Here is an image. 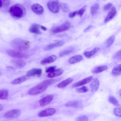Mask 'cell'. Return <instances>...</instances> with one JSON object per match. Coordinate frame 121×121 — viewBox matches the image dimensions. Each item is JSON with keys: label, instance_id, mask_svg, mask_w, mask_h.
Instances as JSON below:
<instances>
[{"label": "cell", "instance_id": "cell-1", "mask_svg": "<svg viewBox=\"0 0 121 121\" xmlns=\"http://www.w3.org/2000/svg\"><path fill=\"white\" fill-rule=\"evenodd\" d=\"M9 12L13 17L18 19L26 15V11L23 5L17 3L10 7L9 10Z\"/></svg>", "mask_w": 121, "mask_h": 121}, {"label": "cell", "instance_id": "cell-2", "mask_svg": "<svg viewBox=\"0 0 121 121\" xmlns=\"http://www.w3.org/2000/svg\"><path fill=\"white\" fill-rule=\"evenodd\" d=\"M30 43L28 41L20 39L13 40L12 42V45L13 48L19 50L24 51L28 49L29 48Z\"/></svg>", "mask_w": 121, "mask_h": 121}, {"label": "cell", "instance_id": "cell-3", "mask_svg": "<svg viewBox=\"0 0 121 121\" xmlns=\"http://www.w3.org/2000/svg\"><path fill=\"white\" fill-rule=\"evenodd\" d=\"M48 86L42 82L32 88L29 91V94L31 95H36L45 91Z\"/></svg>", "mask_w": 121, "mask_h": 121}, {"label": "cell", "instance_id": "cell-4", "mask_svg": "<svg viewBox=\"0 0 121 121\" xmlns=\"http://www.w3.org/2000/svg\"><path fill=\"white\" fill-rule=\"evenodd\" d=\"M48 8L52 12L56 13H58L60 8V3L57 0H49L47 3Z\"/></svg>", "mask_w": 121, "mask_h": 121}, {"label": "cell", "instance_id": "cell-5", "mask_svg": "<svg viewBox=\"0 0 121 121\" xmlns=\"http://www.w3.org/2000/svg\"><path fill=\"white\" fill-rule=\"evenodd\" d=\"M70 26V24L68 22H66L60 26L53 27L51 31L53 33H58L68 30Z\"/></svg>", "mask_w": 121, "mask_h": 121}, {"label": "cell", "instance_id": "cell-6", "mask_svg": "<svg viewBox=\"0 0 121 121\" xmlns=\"http://www.w3.org/2000/svg\"><path fill=\"white\" fill-rule=\"evenodd\" d=\"M7 53L10 56L16 58H26L28 55L20 51L12 50H8L6 51Z\"/></svg>", "mask_w": 121, "mask_h": 121}, {"label": "cell", "instance_id": "cell-7", "mask_svg": "<svg viewBox=\"0 0 121 121\" xmlns=\"http://www.w3.org/2000/svg\"><path fill=\"white\" fill-rule=\"evenodd\" d=\"M21 113L20 111L18 109L10 110L6 112L4 115V117L7 119H13L18 117Z\"/></svg>", "mask_w": 121, "mask_h": 121}, {"label": "cell", "instance_id": "cell-8", "mask_svg": "<svg viewBox=\"0 0 121 121\" xmlns=\"http://www.w3.org/2000/svg\"><path fill=\"white\" fill-rule=\"evenodd\" d=\"M56 112V110L54 108H47L40 112L38 114V116L42 117L50 116L53 115Z\"/></svg>", "mask_w": 121, "mask_h": 121}, {"label": "cell", "instance_id": "cell-9", "mask_svg": "<svg viewBox=\"0 0 121 121\" xmlns=\"http://www.w3.org/2000/svg\"><path fill=\"white\" fill-rule=\"evenodd\" d=\"M31 9L34 12L38 15L42 14L44 11V9L42 6L37 3L32 4L31 6Z\"/></svg>", "mask_w": 121, "mask_h": 121}, {"label": "cell", "instance_id": "cell-10", "mask_svg": "<svg viewBox=\"0 0 121 121\" xmlns=\"http://www.w3.org/2000/svg\"><path fill=\"white\" fill-rule=\"evenodd\" d=\"M92 79V76H89L74 83L72 85V86L74 88L83 85L90 82Z\"/></svg>", "mask_w": 121, "mask_h": 121}, {"label": "cell", "instance_id": "cell-11", "mask_svg": "<svg viewBox=\"0 0 121 121\" xmlns=\"http://www.w3.org/2000/svg\"><path fill=\"white\" fill-rule=\"evenodd\" d=\"M53 98L52 95H48L43 97L39 101L40 105L43 106L48 104L52 101Z\"/></svg>", "mask_w": 121, "mask_h": 121}, {"label": "cell", "instance_id": "cell-12", "mask_svg": "<svg viewBox=\"0 0 121 121\" xmlns=\"http://www.w3.org/2000/svg\"><path fill=\"white\" fill-rule=\"evenodd\" d=\"M42 72V70L41 69H33L27 72L26 76L29 77L36 75L38 76H39L41 75Z\"/></svg>", "mask_w": 121, "mask_h": 121}, {"label": "cell", "instance_id": "cell-13", "mask_svg": "<svg viewBox=\"0 0 121 121\" xmlns=\"http://www.w3.org/2000/svg\"><path fill=\"white\" fill-rule=\"evenodd\" d=\"M117 11L114 7H112L108 12L104 20V22L106 23L112 19L116 15Z\"/></svg>", "mask_w": 121, "mask_h": 121}, {"label": "cell", "instance_id": "cell-14", "mask_svg": "<svg viewBox=\"0 0 121 121\" xmlns=\"http://www.w3.org/2000/svg\"><path fill=\"white\" fill-rule=\"evenodd\" d=\"M99 85V79L97 78H95L90 85L91 91L92 92L96 91L98 89Z\"/></svg>", "mask_w": 121, "mask_h": 121}, {"label": "cell", "instance_id": "cell-15", "mask_svg": "<svg viewBox=\"0 0 121 121\" xmlns=\"http://www.w3.org/2000/svg\"><path fill=\"white\" fill-rule=\"evenodd\" d=\"M40 25L35 23L32 24L29 29V32L32 33L39 34L41 32L40 29Z\"/></svg>", "mask_w": 121, "mask_h": 121}, {"label": "cell", "instance_id": "cell-16", "mask_svg": "<svg viewBox=\"0 0 121 121\" xmlns=\"http://www.w3.org/2000/svg\"><path fill=\"white\" fill-rule=\"evenodd\" d=\"M57 58V56H56L52 55L42 60L41 61V63L42 65L50 63L55 61Z\"/></svg>", "mask_w": 121, "mask_h": 121}, {"label": "cell", "instance_id": "cell-17", "mask_svg": "<svg viewBox=\"0 0 121 121\" xmlns=\"http://www.w3.org/2000/svg\"><path fill=\"white\" fill-rule=\"evenodd\" d=\"M64 43V42L63 40H60L56 43L48 45L45 48V50L46 51L51 50L55 48L61 46L63 45Z\"/></svg>", "mask_w": 121, "mask_h": 121}, {"label": "cell", "instance_id": "cell-18", "mask_svg": "<svg viewBox=\"0 0 121 121\" xmlns=\"http://www.w3.org/2000/svg\"><path fill=\"white\" fill-rule=\"evenodd\" d=\"M63 72V70L62 69H58L52 72L49 73L47 75V76L50 78H53L61 75Z\"/></svg>", "mask_w": 121, "mask_h": 121}, {"label": "cell", "instance_id": "cell-19", "mask_svg": "<svg viewBox=\"0 0 121 121\" xmlns=\"http://www.w3.org/2000/svg\"><path fill=\"white\" fill-rule=\"evenodd\" d=\"M73 80V78H69L59 83L57 85V86L59 88L65 87L71 83Z\"/></svg>", "mask_w": 121, "mask_h": 121}, {"label": "cell", "instance_id": "cell-20", "mask_svg": "<svg viewBox=\"0 0 121 121\" xmlns=\"http://www.w3.org/2000/svg\"><path fill=\"white\" fill-rule=\"evenodd\" d=\"M11 62L15 67L18 68L23 67L26 65V63L25 61L20 59H13Z\"/></svg>", "mask_w": 121, "mask_h": 121}, {"label": "cell", "instance_id": "cell-21", "mask_svg": "<svg viewBox=\"0 0 121 121\" xmlns=\"http://www.w3.org/2000/svg\"><path fill=\"white\" fill-rule=\"evenodd\" d=\"M83 56L78 55L73 56L69 58V63L70 64H74L81 61L83 60Z\"/></svg>", "mask_w": 121, "mask_h": 121}, {"label": "cell", "instance_id": "cell-22", "mask_svg": "<svg viewBox=\"0 0 121 121\" xmlns=\"http://www.w3.org/2000/svg\"><path fill=\"white\" fill-rule=\"evenodd\" d=\"M112 75L115 76L121 75V64L115 66L112 69Z\"/></svg>", "mask_w": 121, "mask_h": 121}, {"label": "cell", "instance_id": "cell-23", "mask_svg": "<svg viewBox=\"0 0 121 121\" xmlns=\"http://www.w3.org/2000/svg\"><path fill=\"white\" fill-rule=\"evenodd\" d=\"M99 50V48L95 47L91 51L84 52V55L87 58H89L98 52Z\"/></svg>", "mask_w": 121, "mask_h": 121}, {"label": "cell", "instance_id": "cell-24", "mask_svg": "<svg viewBox=\"0 0 121 121\" xmlns=\"http://www.w3.org/2000/svg\"><path fill=\"white\" fill-rule=\"evenodd\" d=\"M80 102L77 100H73L69 101L65 105V106L68 107L77 108L80 105Z\"/></svg>", "mask_w": 121, "mask_h": 121}, {"label": "cell", "instance_id": "cell-25", "mask_svg": "<svg viewBox=\"0 0 121 121\" xmlns=\"http://www.w3.org/2000/svg\"><path fill=\"white\" fill-rule=\"evenodd\" d=\"M108 66L106 65H102L95 68L92 71L94 74L98 73L107 69Z\"/></svg>", "mask_w": 121, "mask_h": 121}, {"label": "cell", "instance_id": "cell-26", "mask_svg": "<svg viewBox=\"0 0 121 121\" xmlns=\"http://www.w3.org/2000/svg\"><path fill=\"white\" fill-rule=\"evenodd\" d=\"M99 8V4H95L92 5L90 8V13L92 16L95 15L97 13Z\"/></svg>", "mask_w": 121, "mask_h": 121}, {"label": "cell", "instance_id": "cell-27", "mask_svg": "<svg viewBox=\"0 0 121 121\" xmlns=\"http://www.w3.org/2000/svg\"><path fill=\"white\" fill-rule=\"evenodd\" d=\"M26 76H23L17 78L11 82L13 84H16L23 82L26 81L27 79Z\"/></svg>", "mask_w": 121, "mask_h": 121}, {"label": "cell", "instance_id": "cell-28", "mask_svg": "<svg viewBox=\"0 0 121 121\" xmlns=\"http://www.w3.org/2000/svg\"><path fill=\"white\" fill-rule=\"evenodd\" d=\"M8 95V91L6 90H0V99H7Z\"/></svg>", "mask_w": 121, "mask_h": 121}, {"label": "cell", "instance_id": "cell-29", "mask_svg": "<svg viewBox=\"0 0 121 121\" xmlns=\"http://www.w3.org/2000/svg\"><path fill=\"white\" fill-rule=\"evenodd\" d=\"M60 7L62 11L65 13L68 12L70 11L68 5L67 4L65 3H60Z\"/></svg>", "mask_w": 121, "mask_h": 121}, {"label": "cell", "instance_id": "cell-30", "mask_svg": "<svg viewBox=\"0 0 121 121\" xmlns=\"http://www.w3.org/2000/svg\"><path fill=\"white\" fill-rule=\"evenodd\" d=\"M74 51V49L72 48L66 49L61 52L59 56L60 57H62L72 53Z\"/></svg>", "mask_w": 121, "mask_h": 121}, {"label": "cell", "instance_id": "cell-31", "mask_svg": "<svg viewBox=\"0 0 121 121\" xmlns=\"http://www.w3.org/2000/svg\"><path fill=\"white\" fill-rule=\"evenodd\" d=\"M108 100L110 102L114 105L117 107L119 106L118 101L115 97L110 96L109 97Z\"/></svg>", "mask_w": 121, "mask_h": 121}, {"label": "cell", "instance_id": "cell-32", "mask_svg": "<svg viewBox=\"0 0 121 121\" xmlns=\"http://www.w3.org/2000/svg\"><path fill=\"white\" fill-rule=\"evenodd\" d=\"M115 37L113 35L111 36L107 39L106 42L107 47H110L113 43L115 40Z\"/></svg>", "mask_w": 121, "mask_h": 121}, {"label": "cell", "instance_id": "cell-33", "mask_svg": "<svg viewBox=\"0 0 121 121\" xmlns=\"http://www.w3.org/2000/svg\"><path fill=\"white\" fill-rule=\"evenodd\" d=\"M0 9L3 7H8L10 4V1L9 0H2L0 1Z\"/></svg>", "mask_w": 121, "mask_h": 121}, {"label": "cell", "instance_id": "cell-34", "mask_svg": "<svg viewBox=\"0 0 121 121\" xmlns=\"http://www.w3.org/2000/svg\"><path fill=\"white\" fill-rule=\"evenodd\" d=\"M88 89L86 86H83L80 88L76 89V91L79 93H84L87 92L88 91Z\"/></svg>", "mask_w": 121, "mask_h": 121}, {"label": "cell", "instance_id": "cell-35", "mask_svg": "<svg viewBox=\"0 0 121 121\" xmlns=\"http://www.w3.org/2000/svg\"><path fill=\"white\" fill-rule=\"evenodd\" d=\"M88 118L86 116L82 115L77 117L76 119V121H88Z\"/></svg>", "mask_w": 121, "mask_h": 121}, {"label": "cell", "instance_id": "cell-36", "mask_svg": "<svg viewBox=\"0 0 121 121\" xmlns=\"http://www.w3.org/2000/svg\"><path fill=\"white\" fill-rule=\"evenodd\" d=\"M86 9V5L84 6L82 8L78 11H77V15H79L80 17H82Z\"/></svg>", "mask_w": 121, "mask_h": 121}, {"label": "cell", "instance_id": "cell-37", "mask_svg": "<svg viewBox=\"0 0 121 121\" xmlns=\"http://www.w3.org/2000/svg\"><path fill=\"white\" fill-rule=\"evenodd\" d=\"M113 58L117 60H121V49L118 51L116 53Z\"/></svg>", "mask_w": 121, "mask_h": 121}, {"label": "cell", "instance_id": "cell-38", "mask_svg": "<svg viewBox=\"0 0 121 121\" xmlns=\"http://www.w3.org/2000/svg\"><path fill=\"white\" fill-rule=\"evenodd\" d=\"M114 113L117 116L121 117V108H117L114 110Z\"/></svg>", "mask_w": 121, "mask_h": 121}, {"label": "cell", "instance_id": "cell-39", "mask_svg": "<svg viewBox=\"0 0 121 121\" xmlns=\"http://www.w3.org/2000/svg\"><path fill=\"white\" fill-rule=\"evenodd\" d=\"M56 66H55L50 67L46 69L45 71L47 73H50L55 70Z\"/></svg>", "mask_w": 121, "mask_h": 121}, {"label": "cell", "instance_id": "cell-40", "mask_svg": "<svg viewBox=\"0 0 121 121\" xmlns=\"http://www.w3.org/2000/svg\"><path fill=\"white\" fill-rule=\"evenodd\" d=\"M112 4L111 3H108L106 4L104 7V9L105 11H107L111 7Z\"/></svg>", "mask_w": 121, "mask_h": 121}, {"label": "cell", "instance_id": "cell-41", "mask_svg": "<svg viewBox=\"0 0 121 121\" xmlns=\"http://www.w3.org/2000/svg\"><path fill=\"white\" fill-rule=\"evenodd\" d=\"M77 15V11H74L69 13V17L71 18L74 17Z\"/></svg>", "mask_w": 121, "mask_h": 121}, {"label": "cell", "instance_id": "cell-42", "mask_svg": "<svg viewBox=\"0 0 121 121\" xmlns=\"http://www.w3.org/2000/svg\"><path fill=\"white\" fill-rule=\"evenodd\" d=\"M93 27V26L92 25H91L89 26L84 30V31L85 32H86L89 31Z\"/></svg>", "mask_w": 121, "mask_h": 121}, {"label": "cell", "instance_id": "cell-43", "mask_svg": "<svg viewBox=\"0 0 121 121\" xmlns=\"http://www.w3.org/2000/svg\"><path fill=\"white\" fill-rule=\"evenodd\" d=\"M41 28L44 31L46 30H47V29L46 27L43 26H41Z\"/></svg>", "mask_w": 121, "mask_h": 121}, {"label": "cell", "instance_id": "cell-44", "mask_svg": "<svg viewBox=\"0 0 121 121\" xmlns=\"http://www.w3.org/2000/svg\"><path fill=\"white\" fill-rule=\"evenodd\" d=\"M7 68V69L9 70H13L14 69L13 68L10 66H8Z\"/></svg>", "mask_w": 121, "mask_h": 121}, {"label": "cell", "instance_id": "cell-45", "mask_svg": "<svg viewBox=\"0 0 121 121\" xmlns=\"http://www.w3.org/2000/svg\"><path fill=\"white\" fill-rule=\"evenodd\" d=\"M3 108V106L2 105L0 104V111H1L2 110Z\"/></svg>", "mask_w": 121, "mask_h": 121}, {"label": "cell", "instance_id": "cell-46", "mask_svg": "<svg viewBox=\"0 0 121 121\" xmlns=\"http://www.w3.org/2000/svg\"><path fill=\"white\" fill-rule=\"evenodd\" d=\"M119 95L121 96V89L119 91Z\"/></svg>", "mask_w": 121, "mask_h": 121}]
</instances>
